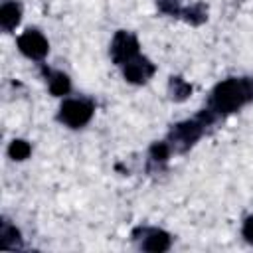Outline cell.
<instances>
[{
  "mask_svg": "<svg viewBox=\"0 0 253 253\" xmlns=\"http://www.w3.org/2000/svg\"><path fill=\"white\" fill-rule=\"evenodd\" d=\"M253 101V79L251 77H231L215 85L210 97L208 111L217 119L235 113L243 105Z\"/></svg>",
  "mask_w": 253,
  "mask_h": 253,
  "instance_id": "1",
  "label": "cell"
},
{
  "mask_svg": "<svg viewBox=\"0 0 253 253\" xmlns=\"http://www.w3.org/2000/svg\"><path fill=\"white\" fill-rule=\"evenodd\" d=\"M213 121H215V117H213L208 109H204L196 119L178 123V125L170 130V134H168V144H170V148H176V150H180V152L188 150V148L204 134V128H206L208 125H211Z\"/></svg>",
  "mask_w": 253,
  "mask_h": 253,
  "instance_id": "2",
  "label": "cell"
},
{
  "mask_svg": "<svg viewBox=\"0 0 253 253\" xmlns=\"http://www.w3.org/2000/svg\"><path fill=\"white\" fill-rule=\"evenodd\" d=\"M91 115H93V103L83 101V99H67L59 107V119L73 128L87 125Z\"/></svg>",
  "mask_w": 253,
  "mask_h": 253,
  "instance_id": "3",
  "label": "cell"
},
{
  "mask_svg": "<svg viewBox=\"0 0 253 253\" xmlns=\"http://www.w3.org/2000/svg\"><path fill=\"white\" fill-rule=\"evenodd\" d=\"M138 55V42L132 34L128 32H117L113 43H111V57L115 63L125 65L130 59H134Z\"/></svg>",
  "mask_w": 253,
  "mask_h": 253,
  "instance_id": "4",
  "label": "cell"
},
{
  "mask_svg": "<svg viewBox=\"0 0 253 253\" xmlns=\"http://www.w3.org/2000/svg\"><path fill=\"white\" fill-rule=\"evenodd\" d=\"M134 237L140 241V247L144 251L162 253L170 247V235L156 227H140L134 231Z\"/></svg>",
  "mask_w": 253,
  "mask_h": 253,
  "instance_id": "5",
  "label": "cell"
},
{
  "mask_svg": "<svg viewBox=\"0 0 253 253\" xmlns=\"http://www.w3.org/2000/svg\"><path fill=\"white\" fill-rule=\"evenodd\" d=\"M18 47L24 55L32 59H42L47 53V40L38 30H26L18 38Z\"/></svg>",
  "mask_w": 253,
  "mask_h": 253,
  "instance_id": "6",
  "label": "cell"
},
{
  "mask_svg": "<svg viewBox=\"0 0 253 253\" xmlns=\"http://www.w3.org/2000/svg\"><path fill=\"white\" fill-rule=\"evenodd\" d=\"M123 73H125V79L130 83H144L154 73V65L146 57L136 55L134 59H130L128 63L123 65Z\"/></svg>",
  "mask_w": 253,
  "mask_h": 253,
  "instance_id": "7",
  "label": "cell"
},
{
  "mask_svg": "<svg viewBox=\"0 0 253 253\" xmlns=\"http://www.w3.org/2000/svg\"><path fill=\"white\" fill-rule=\"evenodd\" d=\"M20 16H22L20 4H16V2H4L2 4V8H0V24H2V28L6 32H10V30H14L18 26Z\"/></svg>",
  "mask_w": 253,
  "mask_h": 253,
  "instance_id": "8",
  "label": "cell"
},
{
  "mask_svg": "<svg viewBox=\"0 0 253 253\" xmlns=\"http://www.w3.org/2000/svg\"><path fill=\"white\" fill-rule=\"evenodd\" d=\"M45 77H47V83H49V91L53 95H65L69 91V79L65 73L61 71H45Z\"/></svg>",
  "mask_w": 253,
  "mask_h": 253,
  "instance_id": "9",
  "label": "cell"
},
{
  "mask_svg": "<svg viewBox=\"0 0 253 253\" xmlns=\"http://www.w3.org/2000/svg\"><path fill=\"white\" fill-rule=\"evenodd\" d=\"M20 245V231L10 225L8 221H2L0 227V247H18Z\"/></svg>",
  "mask_w": 253,
  "mask_h": 253,
  "instance_id": "10",
  "label": "cell"
},
{
  "mask_svg": "<svg viewBox=\"0 0 253 253\" xmlns=\"http://www.w3.org/2000/svg\"><path fill=\"white\" fill-rule=\"evenodd\" d=\"M170 91H172V97L174 99L182 101V99H186L192 93V85L186 83L182 77H172L170 79Z\"/></svg>",
  "mask_w": 253,
  "mask_h": 253,
  "instance_id": "11",
  "label": "cell"
},
{
  "mask_svg": "<svg viewBox=\"0 0 253 253\" xmlns=\"http://www.w3.org/2000/svg\"><path fill=\"white\" fill-rule=\"evenodd\" d=\"M30 152H32V146L26 142V140H12V144H10V148H8V154H10V158H14V160H24V158H28L30 156Z\"/></svg>",
  "mask_w": 253,
  "mask_h": 253,
  "instance_id": "12",
  "label": "cell"
},
{
  "mask_svg": "<svg viewBox=\"0 0 253 253\" xmlns=\"http://www.w3.org/2000/svg\"><path fill=\"white\" fill-rule=\"evenodd\" d=\"M170 144L168 142H156V144H152V148H150V158H152V162H166V158L170 156Z\"/></svg>",
  "mask_w": 253,
  "mask_h": 253,
  "instance_id": "13",
  "label": "cell"
},
{
  "mask_svg": "<svg viewBox=\"0 0 253 253\" xmlns=\"http://www.w3.org/2000/svg\"><path fill=\"white\" fill-rule=\"evenodd\" d=\"M156 2H158L160 10L166 12V14H172V16L182 14V10H180V0H156Z\"/></svg>",
  "mask_w": 253,
  "mask_h": 253,
  "instance_id": "14",
  "label": "cell"
},
{
  "mask_svg": "<svg viewBox=\"0 0 253 253\" xmlns=\"http://www.w3.org/2000/svg\"><path fill=\"white\" fill-rule=\"evenodd\" d=\"M243 237H245L249 243H253V215L247 217L245 223H243Z\"/></svg>",
  "mask_w": 253,
  "mask_h": 253,
  "instance_id": "15",
  "label": "cell"
}]
</instances>
